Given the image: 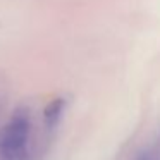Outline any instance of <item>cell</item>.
Masks as SVG:
<instances>
[{
    "mask_svg": "<svg viewBox=\"0 0 160 160\" xmlns=\"http://www.w3.org/2000/svg\"><path fill=\"white\" fill-rule=\"evenodd\" d=\"M136 160H160V145L152 146V148H146L145 152L139 153Z\"/></svg>",
    "mask_w": 160,
    "mask_h": 160,
    "instance_id": "3",
    "label": "cell"
},
{
    "mask_svg": "<svg viewBox=\"0 0 160 160\" xmlns=\"http://www.w3.org/2000/svg\"><path fill=\"white\" fill-rule=\"evenodd\" d=\"M62 108H64V100H53L48 107L45 108V121L48 126H53L57 121H59L60 114H62Z\"/></svg>",
    "mask_w": 160,
    "mask_h": 160,
    "instance_id": "2",
    "label": "cell"
},
{
    "mask_svg": "<svg viewBox=\"0 0 160 160\" xmlns=\"http://www.w3.org/2000/svg\"><path fill=\"white\" fill-rule=\"evenodd\" d=\"M29 121L26 115H16L0 138V155L2 160H26L28 158V143Z\"/></svg>",
    "mask_w": 160,
    "mask_h": 160,
    "instance_id": "1",
    "label": "cell"
}]
</instances>
